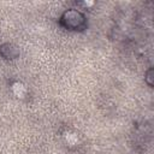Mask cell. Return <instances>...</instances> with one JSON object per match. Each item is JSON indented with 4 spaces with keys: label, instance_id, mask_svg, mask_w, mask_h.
I'll list each match as a JSON object with an SVG mask.
<instances>
[{
    "label": "cell",
    "instance_id": "4",
    "mask_svg": "<svg viewBox=\"0 0 154 154\" xmlns=\"http://www.w3.org/2000/svg\"><path fill=\"white\" fill-rule=\"evenodd\" d=\"M65 140H66V142H67L69 144L73 146V144H77V142H78V136H77V134H75V132H67V134L65 135Z\"/></svg>",
    "mask_w": 154,
    "mask_h": 154
},
{
    "label": "cell",
    "instance_id": "1",
    "mask_svg": "<svg viewBox=\"0 0 154 154\" xmlns=\"http://www.w3.org/2000/svg\"><path fill=\"white\" fill-rule=\"evenodd\" d=\"M61 24L70 30H83L85 28V17L79 11L69 10L63 14Z\"/></svg>",
    "mask_w": 154,
    "mask_h": 154
},
{
    "label": "cell",
    "instance_id": "3",
    "mask_svg": "<svg viewBox=\"0 0 154 154\" xmlns=\"http://www.w3.org/2000/svg\"><path fill=\"white\" fill-rule=\"evenodd\" d=\"M12 91H13V94H14L16 96H18V97H24V95L26 94V88H25V85H24L23 83L16 82V83L12 84Z\"/></svg>",
    "mask_w": 154,
    "mask_h": 154
},
{
    "label": "cell",
    "instance_id": "2",
    "mask_svg": "<svg viewBox=\"0 0 154 154\" xmlns=\"http://www.w3.org/2000/svg\"><path fill=\"white\" fill-rule=\"evenodd\" d=\"M0 54L5 59H14L19 55V49L12 43H5L0 47Z\"/></svg>",
    "mask_w": 154,
    "mask_h": 154
},
{
    "label": "cell",
    "instance_id": "5",
    "mask_svg": "<svg viewBox=\"0 0 154 154\" xmlns=\"http://www.w3.org/2000/svg\"><path fill=\"white\" fill-rule=\"evenodd\" d=\"M153 75H154V71H153V69H150V70H148V72L146 73V82L152 87L153 85Z\"/></svg>",
    "mask_w": 154,
    "mask_h": 154
}]
</instances>
